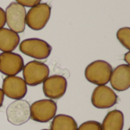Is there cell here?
I'll use <instances>...</instances> for the list:
<instances>
[{
	"instance_id": "1",
	"label": "cell",
	"mask_w": 130,
	"mask_h": 130,
	"mask_svg": "<svg viewBox=\"0 0 130 130\" xmlns=\"http://www.w3.org/2000/svg\"><path fill=\"white\" fill-rule=\"evenodd\" d=\"M113 69L104 60H96L90 63L85 70L86 79L96 85H106L110 78Z\"/></svg>"
},
{
	"instance_id": "2",
	"label": "cell",
	"mask_w": 130,
	"mask_h": 130,
	"mask_svg": "<svg viewBox=\"0 0 130 130\" xmlns=\"http://www.w3.org/2000/svg\"><path fill=\"white\" fill-rule=\"evenodd\" d=\"M50 75V69L44 62L30 61L23 68V77L27 85L37 86L42 84Z\"/></svg>"
},
{
	"instance_id": "3",
	"label": "cell",
	"mask_w": 130,
	"mask_h": 130,
	"mask_svg": "<svg viewBox=\"0 0 130 130\" xmlns=\"http://www.w3.org/2000/svg\"><path fill=\"white\" fill-rule=\"evenodd\" d=\"M19 50L22 53L30 57L37 59H45L50 56L52 46L43 40L29 38L21 42Z\"/></svg>"
},
{
	"instance_id": "4",
	"label": "cell",
	"mask_w": 130,
	"mask_h": 130,
	"mask_svg": "<svg viewBox=\"0 0 130 130\" xmlns=\"http://www.w3.org/2000/svg\"><path fill=\"white\" fill-rule=\"evenodd\" d=\"M51 7L47 3H40L32 7L26 14L25 24L34 30H40L48 23Z\"/></svg>"
},
{
	"instance_id": "5",
	"label": "cell",
	"mask_w": 130,
	"mask_h": 130,
	"mask_svg": "<svg viewBox=\"0 0 130 130\" xmlns=\"http://www.w3.org/2000/svg\"><path fill=\"white\" fill-rule=\"evenodd\" d=\"M30 118L38 123H47L53 119L57 111V104L50 99L37 101L30 105Z\"/></svg>"
},
{
	"instance_id": "6",
	"label": "cell",
	"mask_w": 130,
	"mask_h": 130,
	"mask_svg": "<svg viewBox=\"0 0 130 130\" xmlns=\"http://www.w3.org/2000/svg\"><path fill=\"white\" fill-rule=\"evenodd\" d=\"M5 21L9 29L18 34L25 30L26 9L17 2H11L5 9Z\"/></svg>"
},
{
	"instance_id": "7",
	"label": "cell",
	"mask_w": 130,
	"mask_h": 130,
	"mask_svg": "<svg viewBox=\"0 0 130 130\" xmlns=\"http://www.w3.org/2000/svg\"><path fill=\"white\" fill-rule=\"evenodd\" d=\"M30 105L25 100H15L6 109L7 120L14 126H21L30 118Z\"/></svg>"
},
{
	"instance_id": "8",
	"label": "cell",
	"mask_w": 130,
	"mask_h": 130,
	"mask_svg": "<svg viewBox=\"0 0 130 130\" xmlns=\"http://www.w3.org/2000/svg\"><path fill=\"white\" fill-rule=\"evenodd\" d=\"M118 101V97L113 90L107 85H98L91 95V104L98 109H109Z\"/></svg>"
},
{
	"instance_id": "9",
	"label": "cell",
	"mask_w": 130,
	"mask_h": 130,
	"mask_svg": "<svg viewBox=\"0 0 130 130\" xmlns=\"http://www.w3.org/2000/svg\"><path fill=\"white\" fill-rule=\"evenodd\" d=\"M43 83V94L50 100L60 99L66 92L67 80L62 75H51Z\"/></svg>"
},
{
	"instance_id": "10",
	"label": "cell",
	"mask_w": 130,
	"mask_h": 130,
	"mask_svg": "<svg viewBox=\"0 0 130 130\" xmlns=\"http://www.w3.org/2000/svg\"><path fill=\"white\" fill-rule=\"evenodd\" d=\"M2 90L6 97L13 100H21L27 94V87L22 78L6 76L3 79Z\"/></svg>"
},
{
	"instance_id": "11",
	"label": "cell",
	"mask_w": 130,
	"mask_h": 130,
	"mask_svg": "<svg viewBox=\"0 0 130 130\" xmlns=\"http://www.w3.org/2000/svg\"><path fill=\"white\" fill-rule=\"evenodd\" d=\"M24 66L21 55L12 52L0 53V72L6 76H15Z\"/></svg>"
},
{
	"instance_id": "12",
	"label": "cell",
	"mask_w": 130,
	"mask_h": 130,
	"mask_svg": "<svg viewBox=\"0 0 130 130\" xmlns=\"http://www.w3.org/2000/svg\"><path fill=\"white\" fill-rule=\"evenodd\" d=\"M112 88L117 91H125L130 88V66L122 64L117 66L111 73L110 78Z\"/></svg>"
},
{
	"instance_id": "13",
	"label": "cell",
	"mask_w": 130,
	"mask_h": 130,
	"mask_svg": "<svg viewBox=\"0 0 130 130\" xmlns=\"http://www.w3.org/2000/svg\"><path fill=\"white\" fill-rule=\"evenodd\" d=\"M20 43L19 35L8 28L0 29V50L2 53L12 52Z\"/></svg>"
},
{
	"instance_id": "14",
	"label": "cell",
	"mask_w": 130,
	"mask_h": 130,
	"mask_svg": "<svg viewBox=\"0 0 130 130\" xmlns=\"http://www.w3.org/2000/svg\"><path fill=\"white\" fill-rule=\"evenodd\" d=\"M124 126V115L119 110L107 113L101 124V130H123Z\"/></svg>"
},
{
	"instance_id": "15",
	"label": "cell",
	"mask_w": 130,
	"mask_h": 130,
	"mask_svg": "<svg viewBox=\"0 0 130 130\" xmlns=\"http://www.w3.org/2000/svg\"><path fill=\"white\" fill-rule=\"evenodd\" d=\"M78 125L75 120L71 116L58 114L55 116L50 125V130H77Z\"/></svg>"
},
{
	"instance_id": "16",
	"label": "cell",
	"mask_w": 130,
	"mask_h": 130,
	"mask_svg": "<svg viewBox=\"0 0 130 130\" xmlns=\"http://www.w3.org/2000/svg\"><path fill=\"white\" fill-rule=\"evenodd\" d=\"M117 38L120 43L128 50H130V28L129 27H122L117 32Z\"/></svg>"
},
{
	"instance_id": "17",
	"label": "cell",
	"mask_w": 130,
	"mask_h": 130,
	"mask_svg": "<svg viewBox=\"0 0 130 130\" xmlns=\"http://www.w3.org/2000/svg\"><path fill=\"white\" fill-rule=\"evenodd\" d=\"M77 130H101V124L98 121L90 120L81 124Z\"/></svg>"
},
{
	"instance_id": "18",
	"label": "cell",
	"mask_w": 130,
	"mask_h": 130,
	"mask_svg": "<svg viewBox=\"0 0 130 130\" xmlns=\"http://www.w3.org/2000/svg\"><path fill=\"white\" fill-rule=\"evenodd\" d=\"M17 3L21 5L24 7L32 8L40 3L41 0H15Z\"/></svg>"
},
{
	"instance_id": "19",
	"label": "cell",
	"mask_w": 130,
	"mask_h": 130,
	"mask_svg": "<svg viewBox=\"0 0 130 130\" xmlns=\"http://www.w3.org/2000/svg\"><path fill=\"white\" fill-rule=\"evenodd\" d=\"M6 23L5 21V11L0 7V29L3 28Z\"/></svg>"
},
{
	"instance_id": "20",
	"label": "cell",
	"mask_w": 130,
	"mask_h": 130,
	"mask_svg": "<svg viewBox=\"0 0 130 130\" xmlns=\"http://www.w3.org/2000/svg\"><path fill=\"white\" fill-rule=\"evenodd\" d=\"M124 60L126 62L127 65L130 64V52L128 51L125 55H124Z\"/></svg>"
},
{
	"instance_id": "21",
	"label": "cell",
	"mask_w": 130,
	"mask_h": 130,
	"mask_svg": "<svg viewBox=\"0 0 130 130\" xmlns=\"http://www.w3.org/2000/svg\"><path fill=\"white\" fill-rule=\"evenodd\" d=\"M4 93L2 90V88H0V108L2 107V104H3V101H4Z\"/></svg>"
},
{
	"instance_id": "22",
	"label": "cell",
	"mask_w": 130,
	"mask_h": 130,
	"mask_svg": "<svg viewBox=\"0 0 130 130\" xmlns=\"http://www.w3.org/2000/svg\"><path fill=\"white\" fill-rule=\"evenodd\" d=\"M41 130H50V129H41Z\"/></svg>"
},
{
	"instance_id": "23",
	"label": "cell",
	"mask_w": 130,
	"mask_h": 130,
	"mask_svg": "<svg viewBox=\"0 0 130 130\" xmlns=\"http://www.w3.org/2000/svg\"><path fill=\"white\" fill-rule=\"evenodd\" d=\"M128 130H130V129H128Z\"/></svg>"
}]
</instances>
